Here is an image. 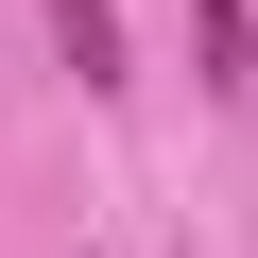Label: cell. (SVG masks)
Returning a JSON list of instances; mask_svg holds the SVG:
<instances>
[{
	"label": "cell",
	"mask_w": 258,
	"mask_h": 258,
	"mask_svg": "<svg viewBox=\"0 0 258 258\" xmlns=\"http://www.w3.org/2000/svg\"><path fill=\"white\" fill-rule=\"evenodd\" d=\"M52 52H69V86H120V0H52Z\"/></svg>",
	"instance_id": "obj_1"
},
{
	"label": "cell",
	"mask_w": 258,
	"mask_h": 258,
	"mask_svg": "<svg viewBox=\"0 0 258 258\" xmlns=\"http://www.w3.org/2000/svg\"><path fill=\"white\" fill-rule=\"evenodd\" d=\"M189 52H207V86H241L258 69V0H189Z\"/></svg>",
	"instance_id": "obj_2"
}]
</instances>
